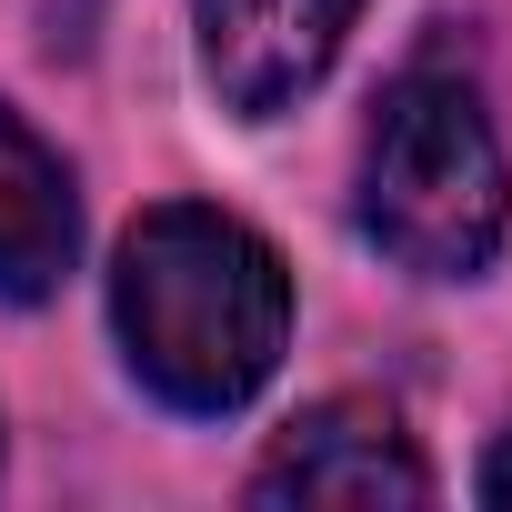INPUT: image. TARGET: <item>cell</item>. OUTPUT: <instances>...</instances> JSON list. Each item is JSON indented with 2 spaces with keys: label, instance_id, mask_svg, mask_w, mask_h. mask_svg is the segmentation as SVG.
Wrapping results in <instances>:
<instances>
[{
  "label": "cell",
  "instance_id": "obj_1",
  "mask_svg": "<svg viewBox=\"0 0 512 512\" xmlns=\"http://www.w3.org/2000/svg\"><path fill=\"white\" fill-rule=\"evenodd\" d=\"M111 322L171 412H241L292 342V272L251 221L161 201L111 262Z\"/></svg>",
  "mask_w": 512,
  "mask_h": 512
},
{
  "label": "cell",
  "instance_id": "obj_2",
  "mask_svg": "<svg viewBox=\"0 0 512 512\" xmlns=\"http://www.w3.org/2000/svg\"><path fill=\"white\" fill-rule=\"evenodd\" d=\"M362 231L422 282H472L502 231H512V181L482 101L442 71H412L382 91L372 141H362Z\"/></svg>",
  "mask_w": 512,
  "mask_h": 512
},
{
  "label": "cell",
  "instance_id": "obj_3",
  "mask_svg": "<svg viewBox=\"0 0 512 512\" xmlns=\"http://www.w3.org/2000/svg\"><path fill=\"white\" fill-rule=\"evenodd\" d=\"M251 502H322V512H382V502H432L422 452L382 402H312L272 462L251 472Z\"/></svg>",
  "mask_w": 512,
  "mask_h": 512
},
{
  "label": "cell",
  "instance_id": "obj_4",
  "mask_svg": "<svg viewBox=\"0 0 512 512\" xmlns=\"http://www.w3.org/2000/svg\"><path fill=\"white\" fill-rule=\"evenodd\" d=\"M352 11L362 0H201V71L241 121H272L332 71Z\"/></svg>",
  "mask_w": 512,
  "mask_h": 512
},
{
  "label": "cell",
  "instance_id": "obj_5",
  "mask_svg": "<svg viewBox=\"0 0 512 512\" xmlns=\"http://www.w3.org/2000/svg\"><path fill=\"white\" fill-rule=\"evenodd\" d=\"M81 251V201L71 171L41 151L21 111H0V302H51Z\"/></svg>",
  "mask_w": 512,
  "mask_h": 512
},
{
  "label": "cell",
  "instance_id": "obj_6",
  "mask_svg": "<svg viewBox=\"0 0 512 512\" xmlns=\"http://www.w3.org/2000/svg\"><path fill=\"white\" fill-rule=\"evenodd\" d=\"M482 502H502V512H512V432H502V442H492V462H482Z\"/></svg>",
  "mask_w": 512,
  "mask_h": 512
}]
</instances>
